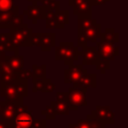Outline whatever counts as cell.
Returning <instances> with one entry per match:
<instances>
[{
	"mask_svg": "<svg viewBox=\"0 0 128 128\" xmlns=\"http://www.w3.org/2000/svg\"><path fill=\"white\" fill-rule=\"evenodd\" d=\"M33 30L28 27L26 23H23L22 26L14 29H9L10 34V42L16 47H32L31 43V34Z\"/></svg>",
	"mask_w": 128,
	"mask_h": 128,
	"instance_id": "obj_1",
	"label": "cell"
},
{
	"mask_svg": "<svg viewBox=\"0 0 128 128\" xmlns=\"http://www.w3.org/2000/svg\"><path fill=\"white\" fill-rule=\"evenodd\" d=\"M32 111L29 110L27 105H20L17 113L11 120V128H31L33 122Z\"/></svg>",
	"mask_w": 128,
	"mask_h": 128,
	"instance_id": "obj_2",
	"label": "cell"
},
{
	"mask_svg": "<svg viewBox=\"0 0 128 128\" xmlns=\"http://www.w3.org/2000/svg\"><path fill=\"white\" fill-rule=\"evenodd\" d=\"M86 93L87 88H69L67 106L70 111H77L80 106L87 105Z\"/></svg>",
	"mask_w": 128,
	"mask_h": 128,
	"instance_id": "obj_3",
	"label": "cell"
},
{
	"mask_svg": "<svg viewBox=\"0 0 128 128\" xmlns=\"http://www.w3.org/2000/svg\"><path fill=\"white\" fill-rule=\"evenodd\" d=\"M96 48L98 52V56L102 60L106 61H113L116 56L119 54V47L114 46L112 44L103 42V41H98L96 43Z\"/></svg>",
	"mask_w": 128,
	"mask_h": 128,
	"instance_id": "obj_4",
	"label": "cell"
},
{
	"mask_svg": "<svg viewBox=\"0 0 128 128\" xmlns=\"http://www.w3.org/2000/svg\"><path fill=\"white\" fill-rule=\"evenodd\" d=\"M90 114L105 124H114L115 123V114H114L113 110L110 108V106H108V105H105V106L97 105L96 109L92 110Z\"/></svg>",
	"mask_w": 128,
	"mask_h": 128,
	"instance_id": "obj_5",
	"label": "cell"
},
{
	"mask_svg": "<svg viewBox=\"0 0 128 128\" xmlns=\"http://www.w3.org/2000/svg\"><path fill=\"white\" fill-rule=\"evenodd\" d=\"M101 25L96 21L93 24H91L89 27L85 28L82 31L77 32V35L82 36L86 42L90 41L93 43H97L100 40L101 37Z\"/></svg>",
	"mask_w": 128,
	"mask_h": 128,
	"instance_id": "obj_6",
	"label": "cell"
},
{
	"mask_svg": "<svg viewBox=\"0 0 128 128\" xmlns=\"http://www.w3.org/2000/svg\"><path fill=\"white\" fill-rule=\"evenodd\" d=\"M86 72H88V70L85 69L82 64H78V65L72 64L64 70V83L65 84L73 83L77 81Z\"/></svg>",
	"mask_w": 128,
	"mask_h": 128,
	"instance_id": "obj_7",
	"label": "cell"
},
{
	"mask_svg": "<svg viewBox=\"0 0 128 128\" xmlns=\"http://www.w3.org/2000/svg\"><path fill=\"white\" fill-rule=\"evenodd\" d=\"M81 48V56H82V65H95L100 59L98 56L96 46H88L83 45Z\"/></svg>",
	"mask_w": 128,
	"mask_h": 128,
	"instance_id": "obj_8",
	"label": "cell"
},
{
	"mask_svg": "<svg viewBox=\"0 0 128 128\" xmlns=\"http://www.w3.org/2000/svg\"><path fill=\"white\" fill-rule=\"evenodd\" d=\"M65 52H64V63L67 66L72 65L75 61L79 59L81 51L78 46H75L73 42H63Z\"/></svg>",
	"mask_w": 128,
	"mask_h": 128,
	"instance_id": "obj_9",
	"label": "cell"
},
{
	"mask_svg": "<svg viewBox=\"0 0 128 128\" xmlns=\"http://www.w3.org/2000/svg\"><path fill=\"white\" fill-rule=\"evenodd\" d=\"M0 95L5 98V101L15 103L16 105L20 106L23 103V97L19 96L16 92L13 85H7V86H0Z\"/></svg>",
	"mask_w": 128,
	"mask_h": 128,
	"instance_id": "obj_10",
	"label": "cell"
},
{
	"mask_svg": "<svg viewBox=\"0 0 128 128\" xmlns=\"http://www.w3.org/2000/svg\"><path fill=\"white\" fill-rule=\"evenodd\" d=\"M45 7L38 5L36 3H32V5H29L25 11H23V14L27 16L29 20L32 21L33 24H36L38 20L44 19L45 14Z\"/></svg>",
	"mask_w": 128,
	"mask_h": 128,
	"instance_id": "obj_11",
	"label": "cell"
},
{
	"mask_svg": "<svg viewBox=\"0 0 128 128\" xmlns=\"http://www.w3.org/2000/svg\"><path fill=\"white\" fill-rule=\"evenodd\" d=\"M97 86V75L95 73L86 72L77 81L72 83L74 88H95Z\"/></svg>",
	"mask_w": 128,
	"mask_h": 128,
	"instance_id": "obj_12",
	"label": "cell"
},
{
	"mask_svg": "<svg viewBox=\"0 0 128 128\" xmlns=\"http://www.w3.org/2000/svg\"><path fill=\"white\" fill-rule=\"evenodd\" d=\"M73 14L78 18H91L92 17V4L90 0H83L80 3L73 5Z\"/></svg>",
	"mask_w": 128,
	"mask_h": 128,
	"instance_id": "obj_13",
	"label": "cell"
},
{
	"mask_svg": "<svg viewBox=\"0 0 128 128\" xmlns=\"http://www.w3.org/2000/svg\"><path fill=\"white\" fill-rule=\"evenodd\" d=\"M17 14H19V6L16 4L9 11H0V29H9L13 17Z\"/></svg>",
	"mask_w": 128,
	"mask_h": 128,
	"instance_id": "obj_14",
	"label": "cell"
},
{
	"mask_svg": "<svg viewBox=\"0 0 128 128\" xmlns=\"http://www.w3.org/2000/svg\"><path fill=\"white\" fill-rule=\"evenodd\" d=\"M55 40H56L55 33H41L39 48L43 52H49L51 48L55 46Z\"/></svg>",
	"mask_w": 128,
	"mask_h": 128,
	"instance_id": "obj_15",
	"label": "cell"
},
{
	"mask_svg": "<svg viewBox=\"0 0 128 128\" xmlns=\"http://www.w3.org/2000/svg\"><path fill=\"white\" fill-rule=\"evenodd\" d=\"M0 52H14L15 55L19 54V48L14 47L10 42V34L0 33Z\"/></svg>",
	"mask_w": 128,
	"mask_h": 128,
	"instance_id": "obj_16",
	"label": "cell"
},
{
	"mask_svg": "<svg viewBox=\"0 0 128 128\" xmlns=\"http://www.w3.org/2000/svg\"><path fill=\"white\" fill-rule=\"evenodd\" d=\"M99 41H103L109 44H117L119 41V34L114 30V28H106L103 33H101V37Z\"/></svg>",
	"mask_w": 128,
	"mask_h": 128,
	"instance_id": "obj_17",
	"label": "cell"
},
{
	"mask_svg": "<svg viewBox=\"0 0 128 128\" xmlns=\"http://www.w3.org/2000/svg\"><path fill=\"white\" fill-rule=\"evenodd\" d=\"M18 107L19 106L16 105L15 103L6 101L5 106H4V109H3V112L0 115L1 116V119L6 120V121H11L14 118V116L16 115L17 110H18Z\"/></svg>",
	"mask_w": 128,
	"mask_h": 128,
	"instance_id": "obj_18",
	"label": "cell"
},
{
	"mask_svg": "<svg viewBox=\"0 0 128 128\" xmlns=\"http://www.w3.org/2000/svg\"><path fill=\"white\" fill-rule=\"evenodd\" d=\"M7 61L14 72H19L22 68H24V58L19 54L13 56L7 55Z\"/></svg>",
	"mask_w": 128,
	"mask_h": 128,
	"instance_id": "obj_19",
	"label": "cell"
},
{
	"mask_svg": "<svg viewBox=\"0 0 128 128\" xmlns=\"http://www.w3.org/2000/svg\"><path fill=\"white\" fill-rule=\"evenodd\" d=\"M55 23L56 29H63L69 23V11L59 9L57 14L55 15Z\"/></svg>",
	"mask_w": 128,
	"mask_h": 128,
	"instance_id": "obj_20",
	"label": "cell"
},
{
	"mask_svg": "<svg viewBox=\"0 0 128 128\" xmlns=\"http://www.w3.org/2000/svg\"><path fill=\"white\" fill-rule=\"evenodd\" d=\"M50 105H51L54 113L56 114V116L57 115H68L69 112H70L67 104L63 101H59V100L51 101Z\"/></svg>",
	"mask_w": 128,
	"mask_h": 128,
	"instance_id": "obj_21",
	"label": "cell"
},
{
	"mask_svg": "<svg viewBox=\"0 0 128 128\" xmlns=\"http://www.w3.org/2000/svg\"><path fill=\"white\" fill-rule=\"evenodd\" d=\"M13 86L19 96H21L23 98L28 96V80L18 78L16 80V82L13 84Z\"/></svg>",
	"mask_w": 128,
	"mask_h": 128,
	"instance_id": "obj_22",
	"label": "cell"
},
{
	"mask_svg": "<svg viewBox=\"0 0 128 128\" xmlns=\"http://www.w3.org/2000/svg\"><path fill=\"white\" fill-rule=\"evenodd\" d=\"M18 78L19 77H18L17 72H9V73H5V74H1L0 86L13 85Z\"/></svg>",
	"mask_w": 128,
	"mask_h": 128,
	"instance_id": "obj_23",
	"label": "cell"
},
{
	"mask_svg": "<svg viewBox=\"0 0 128 128\" xmlns=\"http://www.w3.org/2000/svg\"><path fill=\"white\" fill-rule=\"evenodd\" d=\"M32 83H33V88H32V92L33 93H37L39 91H41V89L43 88L45 82L47 81L46 77H35L32 76Z\"/></svg>",
	"mask_w": 128,
	"mask_h": 128,
	"instance_id": "obj_24",
	"label": "cell"
},
{
	"mask_svg": "<svg viewBox=\"0 0 128 128\" xmlns=\"http://www.w3.org/2000/svg\"><path fill=\"white\" fill-rule=\"evenodd\" d=\"M94 22H96V20L93 19L92 17L91 18H78V21H77V32L84 30L85 28H87L91 24H93Z\"/></svg>",
	"mask_w": 128,
	"mask_h": 128,
	"instance_id": "obj_25",
	"label": "cell"
},
{
	"mask_svg": "<svg viewBox=\"0 0 128 128\" xmlns=\"http://www.w3.org/2000/svg\"><path fill=\"white\" fill-rule=\"evenodd\" d=\"M32 76L35 77H46V65H32Z\"/></svg>",
	"mask_w": 128,
	"mask_h": 128,
	"instance_id": "obj_26",
	"label": "cell"
},
{
	"mask_svg": "<svg viewBox=\"0 0 128 128\" xmlns=\"http://www.w3.org/2000/svg\"><path fill=\"white\" fill-rule=\"evenodd\" d=\"M86 119L90 123V128H106V124L105 123H103L102 121L96 119L91 114H88L87 117H86Z\"/></svg>",
	"mask_w": 128,
	"mask_h": 128,
	"instance_id": "obj_27",
	"label": "cell"
},
{
	"mask_svg": "<svg viewBox=\"0 0 128 128\" xmlns=\"http://www.w3.org/2000/svg\"><path fill=\"white\" fill-rule=\"evenodd\" d=\"M96 68L101 72V74H105L107 70L110 69V62L109 61H106V60H102V59H99L98 62L95 64Z\"/></svg>",
	"mask_w": 128,
	"mask_h": 128,
	"instance_id": "obj_28",
	"label": "cell"
},
{
	"mask_svg": "<svg viewBox=\"0 0 128 128\" xmlns=\"http://www.w3.org/2000/svg\"><path fill=\"white\" fill-rule=\"evenodd\" d=\"M24 23L23 21V15L22 14H17L16 16L13 17L11 23H10V27L9 29H14V28H18L20 26H22Z\"/></svg>",
	"mask_w": 128,
	"mask_h": 128,
	"instance_id": "obj_29",
	"label": "cell"
},
{
	"mask_svg": "<svg viewBox=\"0 0 128 128\" xmlns=\"http://www.w3.org/2000/svg\"><path fill=\"white\" fill-rule=\"evenodd\" d=\"M41 114L46 117V118H45L46 120H53V119L56 118V114L54 113V111H53L51 105H47L46 108L41 111Z\"/></svg>",
	"mask_w": 128,
	"mask_h": 128,
	"instance_id": "obj_30",
	"label": "cell"
},
{
	"mask_svg": "<svg viewBox=\"0 0 128 128\" xmlns=\"http://www.w3.org/2000/svg\"><path fill=\"white\" fill-rule=\"evenodd\" d=\"M55 88H56L55 84L52 83V81H51L50 78H47V81L45 82L43 88L41 89V92L42 93H51V92H53L55 90Z\"/></svg>",
	"mask_w": 128,
	"mask_h": 128,
	"instance_id": "obj_31",
	"label": "cell"
},
{
	"mask_svg": "<svg viewBox=\"0 0 128 128\" xmlns=\"http://www.w3.org/2000/svg\"><path fill=\"white\" fill-rule=\"evenodd\" d=\"M14 5V0H0V11H9Z\"/></svg>",
	"mask_w": 128,
	"mask_h": 128,
	"instance_id": "obj_32",
	"label": "cell"
},
{
	"mask_svg": "<svg viewBox=\"0 0 128 128\" xmlns=\"http://www.w3.org/2000/svg\"><path fill=\"white\" fill-rule=\"evenodd\" d=\"M18 77L20 79H25V80H29L32 78V70L30 69H24L22 68L19 72H17Z\"/></svg>",
	"mask_w": 128,
	"mask_h": 128,
	"instance_id": "obj_33",
	"label": "cell"
},
{
	"mask_svg": "<svg viewBox=\"0 0 128 128\" xmlns=\"http://www.w3.org/2000/svg\"><path fill=\"white\" fill-rule=\"evenodd\" d=\"M40 39H41V33H39V32H32V34H31V43H32V46L39 47Z\"/></svg>",
	"mask_w": 128,
	"mask_h": 128,
	"instance_id": "obj_34",
	"label": "cell"
},
{
	"mask_svg": "<svg viewBox=\"0 0 128 128\" xmlns=\"http://www.w3.org/2000/svg\"><path fill=\"white\" fill-rule=\"evenodd\" d=\"M31 128H46V119H33Z\"/></svg>",
	"mask_w": 128,
	"mask_h": 128,
	"instance_id": "obj_35",
	"label": "cell"
},
{
	"mask_svg": "<svg viewBox=\"0 0 128 128\" xmlns=\"http://www.w3.org/2000/svg\"><path fill=\"white\" fill-rule=\"evenodd\" d=\"M56 100L63 101L67 104L68 101V91L67 92H57L56 93Z\"/></svg>",
	"mask_w": 128,
	"mask_h": 128,
	"instance_id": "obj_36",
	"label": "cell"
},
{
	"mask_svg": "<svg viewBox=\"0 0 128 128\" xmlns=\"http://www.w3.org/2000/svg\"><path fill=\"white\" fill-rule=\"evenodd\" d=\"M55 2H56V0H39V1L36 2V4L44 6L45 8H47V7L51 6V5H53Z\"/></svg>",
	"mask_w": 128,
	"mask_h": 128,
	"instance_id": "obj_37",
	"label": "cell"
},
{
	"mask_svg": "<svg viewBox=\"0 0 128 128\" xmlns=\"http://www.w3.org/2000/svg\"><path fill=\"white\" fill-rule=\"evenodd\" d=\"M78 128H90V123L87 119H79L77 121Z\"/></svg>",
	"mask_w": 128,
	"mask_h": 128,
	"instance_id": "obj_38",
	"label": "cell"
},
{
	"mask_svg": "<svg viewBox=\"0 0 128 128\" xmlns=\"http://www.w3.org/2000/svg\"><path fill=\"white\" fill-rule=\"evenodd\" d=\"M110 0H90L92 6H102L108 3Z\"/></svg>",
	"mask_w": 128,
	"mask_h": 128,
	"instance_id": "obj_39",
	"label": "cell"
},
{
	"mask_svg": "<svg viewBox=\"0 0 128 128\" xmlns=\"http://www.w3.org/2000/svg\"><path fill=\"white\" fill-rule=\"evenodd\" d=\"M45 21H46V28H48V29H55L56 28L55 19H47Z\"/></svg>",
	"mask_w": 128,
	"mask_h": 128,
	"instance_id": "obj_40",
	"label": "cell"
},
{
	"mask_svg": "<svg viewBox=\"0 0 128 128\" xmlns=\"http://www.w3.org/2000/svg\"><path fill=\"white\" fill-rule=\"evenodd\" d=\"M0 128H11V121L0 119Z\"/></svg>",
	"mask_w": 128,
	"mask_h": 128,
	"instance_id": "obj_41",
	"label": "cell"
},
{
	"mask_svg": "<svg viewBox=\"0 0 128 128\" xmlns=\"http://www.w3.org/2000/svg\"><path fill=\"white\" fill-rule=\"evenodd\" d=\"M81 1H83V0H68V5L72 7L73 5H76V4L80 3Z\"/></svg>",
	"mask_w": 128,
	"mask_h": 128,
	"instance_id": "obj_42",
	"label": "cell"
},
{
	"mask_svg": "<svg viewBox=\"0 0 128 128\" xmlns=\"http://www.w3.org/2000/svg\"><path fill=\"white\" fill-rule=\"evenodd\" d=\"M5 103H6V101L4 100V101H0V115L2 114V112H3V109H4V106H5Z\"/></svg>",
	"mask_w": 128,
	"mask_h": 128,
	"instance_id": "obj_43",
	"label": "cell"
},
{
	"mask_svg": "<svg viewBox=\"0 0 128 128\" xmlns=\"http://www.w3.org/2000/svg\"><path fill=\"white\" fill-rule=\"evenodd\" d=\"M67 128H78V125L77 123H70Z\"/></svg>",
	"mask_w": 128,
	"mask_h": 128,
	"instance_id": "obj_44",
	"label": "cell"
},
{
	"mask_svg": "<svg viewBox=\"0 0 128 128\" xmlns=\"http://www.w3.org/2000/svg\"><path fill=\"white\" fill-rule=\"evenodd\" d=\"M37 1H39V0H28V2H32V3H36Z\"/></svg>",
	"mask_w": 128,
	"mask_h": 128,
	"instance_id": "obj_45",
	"label": "cell"
}]
</instances>
